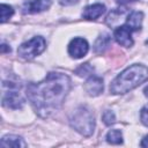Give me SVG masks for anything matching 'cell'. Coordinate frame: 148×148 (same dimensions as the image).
<instances>
[{"instance_id": "cell-15", "label": "cell", "mask_w": 148, "mask_h": 148, "mask_svg": "<svg viewBox=\"0 0 148 148\" xmlns=\"http://www.w3.org/2000/svg\"><path fill=\"white\" fill-rule=\"evenodd\" d=\"M14 14V9L12 6L9 5H6V3H1L0 6V17H1V23H5L7 22Z\"/></svg>"}, {"instance_id": "cell-4", "label": "cell", "mask_w": 148, "mask_h": 148, "mask_svg": "<svg viewBox=\"0 0 148 148\" xmlns=\"http://www.w3.org/2000/svg\"><path fill=\"white\" fill-rule=\"evenodd\" d=\"M46 47V42L43 37L37 36L31 38L30 40L21 44L17 49V54L27 60H30L32 58H35L36 56L40 54Z\"/></svg>"}, {"instance_id": "cell-21", "label": "cell", "mask_w": 148, "mask_h": 148, "mask_svg": "<svg viewBox=\"0 0 148 148\" xmlns=\"http://www.w3.org/2000/svg\"><path fill=\"white\" fill-rule=\"evenodd\" d=\"M116 1H117V3H119V5H127V3L134 2V1H136V0H116Z\"/></svg>"}, {"instance_id": "cell-7", "label": "cell", "mask_w": 148, "mask_h": 148, "mask_svg": "<svg viewBox=\"0 0 148 148\" xmlns=\"http://www.w3.org/2000/svg\"><path fill=\"white\" fill-rule=\"evenodd\" d=\"M51 0H27L22 5V12L24 14H36L49 9Z\"/></svg>"}, {"instance_id": "cell-1", "label": "cell", "mask_w": 148, "mask_h": 148, "mask_svg": "<svg viewBox=\"0 0 148 148\" xmlns=\"http://www.w3.org/2000/svg\"><path fill=\"white\" fill-rule=\"evenodd\" d=\"M71 89V79L62 73H49L44 80L30 83L27 96L35 111L40 117H49L58 111Z\"/></svg>"}, {"instance_id": "cell-8", "label": "cell", "mask_w": 148, "mask_h": 148, "mask_svg": "<svg viewBox=\"0 0 148 148\" xmlns=\"http://www.w3.org/2000/svg\"><path fill=\"white\" fill-rule=\"evenodd\" d=\"M113 37L116 39V42L125 47H130L133 45V39H132V30L126 25H120L118 28L114 29L113 32Z\"/></svg>"}, {"instance_id": "cell-11", "label": "cell", "mask_w": 148, "mask_h": 148, "mask_svg": "<svg viewBox=\"0 0 148 148\" xmlns=\"http://www.w3.org/2000/svg\"><path fill=\"white\" fill-rule=\"evenodd\" d=\"M142 21H143V14L142 12H132L127 18H126V25L132 30V31H136L141 29L142 25Z\"/></svg>"}, {"instance_id": "cell-14", "label": "cell", "mask_w": 148, "mask_h": 148, "mask_svg": "<svg viewBox=\"0 0 148 148\" xmlns=\"http://www.w3.org/2000/svg\"><path fill=\"white\" fill-rule=\"evenodd\" d=\"M106 141L112 145H120L123 143V133L120 130H110L106 134Z\"/></svg>"}, {"instance_id": "cell-16", "label": "cell", "mask_w": 148, "mask_h": 148, "mask_svg": "<svg viewBox=\"0 0 148 148\" xmlns=\"http://www.w3.org/2000/svg\"><path fill=\"white\" fill-rule=\"evenodd\" d=\"M94 72V67L90 66L89 64H82L77 69H76V74L79 76H91Z\"/></svg>"}, {"instance_id": "cell-10", "label": "cell", "mask_w": 148, "mask_h": 148, "mask_svg": "<svg viewBox=\"0 0 148 148\" xmlns=\"http://www.w3.org/2000/svg\"><path fill=\"white\" fill-rule=\"evenodd\" d=\"M105 12V6L103 3H94L89 5L83 9L82 16L87 20H96Z\"/></svg>"}, {"instance_id": "cell-22", "label": "cell", "mask_w": 148, "mask_h": 148, "mask_svg": "<svg viewBox=\"0 0 148 148\" xmlns=\"http://www.w3.org/2000/svg\"><path fill=\"white\" fill-rule=\"evenodd\" d=\"M6 51L10 52V47H7V45H6V44H2V45H1V53H5Z\"/></svg>"}, {"instance_id": "cell-12", "label": "cell", "mask_w": 148, "mask_h": 148, "mask_svg": "<svg viewBox=\"0 0 148 148\" xmlns=\"http://www.w3.org/2000/svg\"><path fill=\"white\" fill-rule=\"evenodd\" d=\"M0 146L3 148H8V147H15V148H20V147H25V142L23 141V139L18 135H14V134H9V135H5L1 139Z\"/></svg>"}, {"instance_id": "cell-3", "label": "cell", "mask_w": 148, "mask_h": 148, "mask_svg": "<svg viewBox=\"0 0 148 148\" xmlns=\"http://www.w3.org/2000/svg\"><path fill=\"white\" fill-rule=\"evenodd\" d=\"M69 124L83 136H90L95 128V117L92 112L86 106H79L72 112L69 117Z\"/></svg>"}, {"instance_id": "cell-6", "label": "cell", "mask_w": 148, "mask_h": 148, "mask_svg": "<svg viewBox=\"0 0 148 148\" xmlns=\"http://www.w3.org/2000/svg\"><path fill=\"white\" fill-rule=\"evenodd\" d=\"M88 50H89L88 42L81 37H76L72 39L71 43L68 44V53L74 59L83 58L88 53Z\"/></svg>"}, {"instance_id": "cell-18", "label": "cell", "mask_w": 148, "mask_h": 148, "mask_svg": "<svg viewBox=\"0 0 148 148\" xmlns=\"http://www.w3.org/2000/svg\"><path fill=\"white\" fill-rule=\"evenodd\" d=\"M140 118H141L142 124L146 125V126H148V108H143V109L141 110Z\"/></svg>"}, {"instance_id": "cell-9", "label": "cell", "mask_w": 148, "mask_h": 148, "mask_svg": "<svg viewBox=\"0 0 148 148\" xmlns=\"http://www.w3.org/2000/svg\"><path fill=\"white\" fill-rule=\"evenodd\" d=\"M103 89H104L103 80L94 74L89 76V79L84 83V90L89 96H98L103 92Z\"/></svg>"}, {"instance_id": "cell-17", "label": "cell", "mask_w": 148, "mask_h": 148, "mask_svg": "<svg viewBox=\"0 0 148 148\" xmlns=\"http://www.w3.org/2000/svg\"><path fill=\"white\" fill-rule=\"evenodd\" d=\"M103 121H104V124L108 125V126L114 124V121H116V116H114V113H113L112 111H110V110H106V111L103 113Z\"/></svg>"}, {"instance_id": "cell-19", "label": "cell", "mask_w": 148, "mask_h": 148, "mask_svg": "<svg viewBox=\"0 0 148 148\" xmlns=\"http://www.w3.org/2000/svg\"><path fill=\"white\" fill-rule=\"evenodd\" d=\"M77 2H79V0H59V3L62 6H72Z\"/></svg>"}, {"instance_id": "cell-2", "label": "cell", "mask_w": 148, "mask_h": 148, "mask_svg": "<svg viewBox=\"0 0 148 148\" xmlns=\"http://www.w3.org/2000/svg\"><path fill=\"white\" fill-rule=\"evenodd\" d=\"M148 80V67L134 64L124 69L110 84V92L113 95L126 94Z\"/></svg>"}, {"instance_id": "cell-13", "label": "cell", "mask_w": 148, "mask_h": 148, "mask_svg": "<svg viewBox=\"0 0 148 148\" xmlns=\"http://www.w3.org/2000/svg\"><path fill=\"white\" fill-rule=\"evenodd\" d=\"M110 36L108 35V34H103V35H101L98 38H97V40H96V43H95V45H94V50H95V52L96 53H102V52H104L106 49H108V46H109V44H110Z\"/></svg>"}, {"instance_id": "cell-20", "label": "cell", "mask_w": 148, "mask_h": 148, "mask_svg": "<svg viewBox=\"0 0 148 148\" xmlns=\"http://www.w3.org/2000/svg\"><path fill=\"white\" fill-rule=\"evenodd\" d=\"M140 146H141V147H146V148H148V135H146V136L142 139Z\"/></svg>"}, {"instance_id": "cell-24", "label": "cell", "mask_w": 148, "mask_h": 148, "mask_svg": "<svg viewBox=\"0 0 148 148\" xmlns=\"http://www.w3.org/2000/svg\"><path fill=\"white\" fill-rule=\"evenodd\" d=\"M146 44H147V45H148V40H147V42H146Z\"/></svg>"}, {"instance_id": "cell-23", "label": "cell", "mask_w": 148, "mask_h": 148, "mask_svg": "<svg viewBox=\"0 0 148 148\" xmlns=\"http://www.w3.org/2000/svg\"><path fill=\"white\" fill-rule=\"evenodd\" d=\"M143 92H145V95H146V97L148 98V86H147V87H146V88L143 89Z\"/></svg>"}, {"instance_id": "cell-5", "label": "cell", "mask_w": 148, "mask_h": 148, "mask_svg": "<svg viewBox=\"0 0 148 148\" xmlns=\"http://www.w3.org/2000/svg\"><path fill=\"white\" fill-rule=\"evenodd\" d=\"M2 105L10 109H21L24 105V99L22 98L20 92H17L14 89V86L12 84V82H9V89L3 91Z\"/></svg>"}]
</instances>
